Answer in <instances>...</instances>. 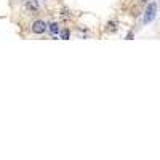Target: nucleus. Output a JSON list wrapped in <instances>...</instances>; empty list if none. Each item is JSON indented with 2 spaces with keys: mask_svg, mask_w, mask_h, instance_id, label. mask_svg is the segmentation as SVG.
Wrapping results in <instances>:
<instances>
[{
  "mask_svg": "<svg viewBox=\"0 0 160 160\" xmlns=\"http://www.w3.org/2000/svg\"><path fill=\"white\" fill-rule=\"evenodd\" d=\"M61 38H62V40H68V38H69V31H68V29H62V31H61Z\"/></svg>",
  "mask_w": 160,
  "mask_h": 160,
  "instance_id": "obj_6",
  "label": "nucleus"
},
{
  "mask_svg": "<svg viewBox=\"0 0 160 160\" xmlns=\"http://www.w3.org/2000/svg\"><path fill=\"white\" fill-rule=\"evenodd\" d=\"M139 2H141V3H148V2H149V0H139Z\"/></svg>",
  "mask_w": 160,
  "mask_h": 160,
  "instance_id": "obj_7",
  "label": "nucleus"
},
{
  "mask_svg": "<svg viewBox=\"0 0 160 160\" xmlns=\"http://www.w3.org/2000/svg\"><path fill=\"white\" fill-rule=\"evenodd\" d=\"M115 31H117V26H115V22H114V21L108 22V32H115Z\"/></svg>",
  "mask_w": 160,
  "mask_h": 160,
  "instance_id": "obj_5",
  "label": "nucleus"
},
{
  "mask_svg": "<svg viewBox=\"0 0 160 160\" xmlns=\"http://www.w3.org/2000/svg\"><path fill=\"white\" fill-rule=\"evenodd\" d=\"M32 32L34 34H37V35H40V34H43L45 31H47V24H45V21H34L32 22Z\"/></svg>",
  "mask_w": 160,
  "mask_h": 160,
  "instance_id": "obj_2",
  "label": "nucleus"
},
{
  "mask_svg": "<svg viewBox=\"0 0 160 160\" xmlns=\"http://www.w3.org/2000/svg\"><path fill=\"white\" fill-rule=\"evenodd\" d=\"M26 8L31 13H37L40 10V5H38L37 0H26Z\"/></svg>",
  "mask_w": 160,
  "mask_h": 160,
  "instance_id": "obj_3",
  "label": "nucleus"
},
{
  "mask_svg": "<svg viewBox=\"0 0 160 160\" xmlns=\"http://www.w3.org/2000/svg\"><path fill=\"white\" fill-rule=\"evenodd\" d=\"M50 32H51V35H58V32H59V26H58V22H51L50 24Z\"/></svg>",
  "mask_w": 160,
  "mask_h": 160,
  "instance_id": "obj_4",
  "label": "nucleus"
},
{
  "mask_svg": "<svg viewBox=\"0 0 160 160\" xmlns=\"http://www.w3.org/2000/svg\"><path fill=\"white\" fill-rule=\"evenodd\" d=\"M155 15H157V5H155V2H151L144 13V24H149L151 21H154Z\"/></svg>",
  "mask_w": 160,
  "mask_h": 160,
  "instance_id": "obj_1",
  "label": "nucleus"
}]
</instances>
